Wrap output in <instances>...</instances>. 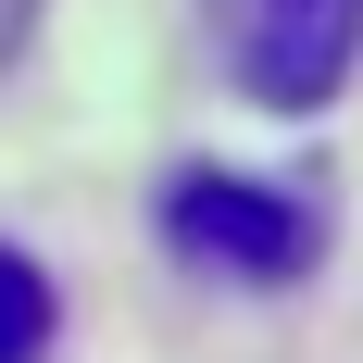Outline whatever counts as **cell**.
<instances>
[{
	"label": "cell",
	"mask_w": 363,
	"mask_h": 363,
	"mask_svg": "<svg viewBox=\"0 0 363 363\" xmlns=\"http://www.w3.org/2000/svg\"><path fill=\"white\" fill-rule=\"evenodd\" d=\"M201 13H213V50L238 75V101H263V113L338 101L363 63V0H201Z\"/></svg>",
	"instance_id": "1"
},
{
	"label": "cell",
	"mask_w": 363,
	"mask_h": 363,
	"mask_svg": "<svg viewBox=\"0 0 363 363\" xmlns=\"http://www.w3.org/2000/svg\"><path fill=\"white\" fill-rule=\"evenodd\" d=\"M163 238H176V263L238 276V289H289L301 263H313V213H301L289 188L213 176V163H188V176L163 188Z\"/></svg>",
	"instance_id": "2"
},
{
	"label": "cell",
	"mask_w": 363,
	"mask_h": 363,
	"mask_svg": "<svg viewBox=\"0 0 363 363\" xmlns=\"http://www.w3.org/2000/svg\"><path fill=\"white\" fill-rule=\"evenodd\" d=\"M38 338H50V276L0 238V363H38Z\"/></svg>",
	"instance_id": "3"
},
{
	"label": "cell",
	"mask_w": 363,
	"mask_h": 363,
	"mask_svg": "<svg viewBox=\"0 0 363 363\" xmlns=\"http://www.w3.org/2000/svg\"><path fill=\"white\" fill-rule=\"evenodd\" d=\"M26 26H38V0H0V63L26 50Z\"/></svg>",
	"instance_id": "4"
}]
</instances>
